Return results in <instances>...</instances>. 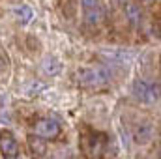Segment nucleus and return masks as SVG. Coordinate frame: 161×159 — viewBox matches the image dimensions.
Wrapping results in <instances>:
<instances>
[{
    "mask_svg": "<svg viewBox=\"0 0 161 159\" xmlns=\"http://www.w3.org/2000/svg\"><path fill=\"white\" fill-rule=\"evenodd\" d=\"M77 82L86 90H103L111 84L113 73L103 64H88L77 69Z\"/></svg>",
    "mask_w": 161,
    "mask_h": 159,
    "instance_id": "1",
    "label": "nucleus"
},
{
    "mask_svg": "<svg viewBox=\"0 0 161 159\" xmlns=\"http://www.w3.org/2000/svg\"><path fill=\"white\" fill-rule=\"evenodd\" d=\"M133 96L146 107H154L159 101V82L148 79H137L133 82Z\"/></svg>",
    "mask_w": 161,
    "mask_h": 159,
    "instance_id": "2",
    "label": "nucleus"
},
{
    "mask_svg": "<svg viewBox=\"0 0 161 159\" xmlns=\"http://www.w3.org/2000/svg\"><path fill=\"white\" fill-rule=\"evenodd\" d=\"M80 11L86 26H99L105 21V6L101 0H80Z\"/></svg>",
    "mask_w": 161,
    "mask_h": 159,
    "instance_id": "3",
    "label": "nucleus"
},
{
    "mask_svg": "<svg viewBox=\"0 0 161 159\" xmlns=\"http://www.w3.org/2000/svg\"><path fill=\"white\" fill-rule=\"evenodd\" d=\"M82 150L90 159H97L99 156L105 154L107 148V139L101 133H92V135H84L82 137Z\"/></svg>",
    "mask_w": 161,
    "mask_h": 159,
    "instance_id": "4",
    "label": "nucleus"
},
{
    "mask_svg": "<svg viewBox=\"0 0 161 159\" xmlns=\"http://www.w3.org/2000/svg\"><path fill=\"white\" fill-rule=\"evenodd\" d=\"M34 135L43 139V140H56L62 135V127L56 120L41 118L34 123Z\"/></svg>",
    "mask_w": 161,
    "mask_h": 159,
    "instance_id": "5",
    "label": "nucleus"
},
{
    "mask_svg": "<svg viewBox=\"0 0 161 159\" xmlns=\"http://www.w3.org/2000/svg\"><path fill=\"white\" fill-rule=\"evenodd\" d=\"M0 154L2 157H15L19 156V142L9 131H0Z\"/></svg>",
    "mask_w": 161,
    "mask_h": 159,
    "instance_id": "6",
    "label": "nucleus"
},
{
    "mask_svg": "<svg viewBox=\"0 0 161 159\" xmlns=\"http://www.w3.org/2000/svg\"><path fill=\"white\" fill-rule=\"evenodd\" d=\"M133 139H135L137 144H148L154 139V125H152V122H148V120L139 122L135 125V129H133Z\"/></svg>",
    "mask_w": 161,
    "mask_h": 159,
    "instance_id": "7",
    "label": "nucleus"
},
{
    "mask_svg": "<svg viewBox=\"0 0 161 159\" xmlns=\"http://www.w3.org/2000/svg\"><path fill=\"white\" fill-rule=\"evenodd\" d=\"M122 9H124V15H125V19H127L129 25L139 26V25L142 23V9H141V6H139L137 2L127 0V2L122 6Z\"/></svg>",
    "mask_w": 161,
    "mask_h": 159,
    "instance_id": "8",
    "label": "nucleus"
},
{
    "mask_svg": "<svg viewBox=\"0 0 161 159\" xmlns=\"http://www.w3.org/2000/svg\"><path fill=\"white\" fill-rule=\"evenodd\" d=\"M41 71H43L45 75H49V77H56V75H60V71H62V64H60L58 58L47 56V58L41 62Z\"/></svg>",
    "mask_w": 161,
    "mask_h": 159,
    "instance_id": "9",
    "label": "nucleus"
},
{
    "mask_svg": "<svg viewBox=\"0 0 161 159\" xmlns=\"http://www.w3.org/2000/svg\"><path fill=\"white\" fill-rule=\"evenodd\" d=\"M28 146H30V152L34 157H43L47 154V140H43L36 135L28 137Z\"/></svg>",
    "mask_w": 161,
    "mask_h": 159,
    "instance_id": "10",
    "label": "nucleus"
},
{
    "mask_svg": "<svg viewBox=\"0 0 161 159\" xmlns=\"http://www.w3.org/2000/svg\"><path fill=\"white\" fill-rule=\"evenodd\" d=\"M15 17H17V21L21 23V25H28L32 19H34V9L30 8V6H19V8H15Z\"/></svg>",
    "mask_w": 161,
    "mask_h": 159,
    "instance_id": "11",
    "label": "nucleus"
},
{
    "mask_svg": "<svg viewBox=\"0 0 161 159\" xmlns=\"http://www.w3.org/2000/svg\"><path fill=\"white\" fill-rule=\"evenodd\" d=\"M4 159H19V157H17V156H15V157H4Z\"/></svg>",
    "mask_w": 161,
    "mask_h": 159,
    "instance_id": "12",
    "label": "nucleus"
},
{
    "mask_svg": "<svg viewBox=\"0 0 161 159\" xmlns=\"http://www.w3.org/2000/svg\"><path fill=\"white\" fill-rule=\"evenodd\" d=\"M146 2H152V0H146Z\"/></svg>",
    "mask_w": 161,
    "mask_h": 159,
    "instance_id": "13",
    "label": "nucleus"
}]
</instances>
